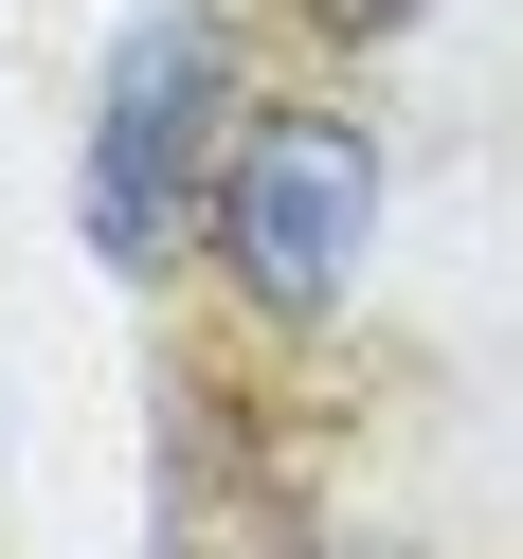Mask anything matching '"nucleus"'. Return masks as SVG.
Wrapping results in <instances>:
<instances>
[{"instance_id":"f257e3e1","label":"nucleus","mask_w":523,"mask_h":559,"mask_svg":"<svg viewBox=\"0 0 523 559\" xmlns=\"http://www.w3.org/2000/svg\"><path fill=\"white\" fill-rule=\"evenodd\" d=\"M361 235H379V145L343 109H253L235 127V181H217V253H235V289L253 307H343V271H361Z\"/></svg>"},{"instance_id":"f03ea898","label":"nucleus","mask_w":523,"mask_h":559,"mask_svg":"<svg viewBox=\"0 0 523 559\" xmlns=\"http://www.w3.org/2000/svg\"><path fill=\"white\" fill-rule=\"evenodd\" d=\"M199 127H217V37H199V19H145L127 73H109V127H91V253L109 271H145L163 235H181Z\"/></svg>"},{"instance_id":"7ed1b4c3","label":"nucleus","mask_w":523,"mask_h":559,"mask_svg":"<svg viewBox=\"0 0 523 559\" xmlns=\"http://www.w3.org/2000/svg\"><path fill=\"white\" fill-rule=\"evenodd\" d=\"M307 19H325V37H415L433 0H307Z\"/></svg>"}]
</instances>
